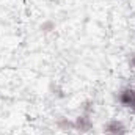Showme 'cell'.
<instances>
[{"label": "cell", "mask_w": 135, "mask_h": 135, "mask_svg": "<svg viewBox=\"0 0 135 135\" xmlns=\"http://www.w3.org/2000/svg\"><path fill=\"white\" fill-rule=\"evenodd\" d=\"M104 134L105 135H127V126L121 119H108L104 124Z\"/></svg>", "instance_id": "obj_1"}, {"label": "cell", "mask_w": 135, "mask_h": 135, "mask_svg": "<svg viewBox=\"0 0 135 135\" xmlns=\"http://www.w3.org/2000/svg\"><path fill=\"white\" fill-rule=\"evenodd\" d=\"M129 66L132 68V69H135V52L129 57Z\"/></svg>", "instance_id": "obj_5"}, {"label": "cell", "mask_w": 135, "mask_h": 135, "mask_svg": "<svg viewBox=\"0 0 135 135\" xmlns=\"http://www.w3.org/2000/svg\"><path fill=\"white\" fill-rule=\"evenodd\" d=\"M134 98H135V86H124V88H121V90L118 91V94H116L118 104L123 105V107H126V108H129V107L132 105Z\"/></svg>", "instance_id": "obj_2"}, {"label": "cell", "mask_w": 135, "mask_h": 135, "mask_svg": "<svg viewBox=\"0 0 135 135\" xmlns=\"http://www.w3.org/2000/svg\"><path fill=\"white\" fill-rule=\"evenodd\" d=\"M57 126L61 129V131H69V129H74V121H68V118H60Z\"/></svg>", "instance_id": "obj_4"}, {"label": "cell", "mask_w": 135, "mask_h": 135, "mask_svg": "<svg viewBox=\"0 0 135 135\" xmlns=\"http://www.w3.org/2000/svg\"><path fill=\"white\" fill-rule=\"evenodd\" d=\"M129 108H131V110H132V112L135 113V98H134V102H132V105H131Z\"/></svg>", "instance_id": "obj_6"}, {"label": "cell", "mask_w": 135, "mask_h": 135, "mask_svg": "<svg viewBox=\"0 0 135 135\" xmlns=\"http://www.w3.org/2000/svg\"><path fill=\"white\" fill-rule=\"evenodd\" d=\"M93 126V121L90 118V115H80L74 119V129L79 132H88Z\"/></svg>", "instance_id": "obj_3"}]
</instances>
